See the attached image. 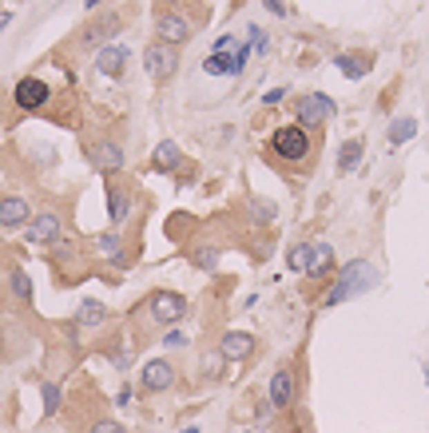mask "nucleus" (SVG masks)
I'll return each instance as SVG.
<instances>
[{"mask_svg":"<svg viewBox=\"0 0 429 433\" xmlns=\"http://www.w3.org/2000/svg\"><path fill=\"white\" fill-rule=\"evenodd\" d=\"M381 282V274L374 262H365V258H354V262H346L342 271L334 274V287L326 290V298H322V306L330 310V306H342L350 302V298H358V294H365V290H374Z\"/></svg>","mask_w":429,"mask_h":433,"instance_id":"obj_1","label":"nucleus"},{"mask_svg":"<svg viewBox=\"0 0 429 433\" xmlns=\"http://www.w3.org/2000/svg\"><path fill=\"white\" fill-rule=\"evenodd\" d=\"M247 60H251V48H247L242 40H235V36H219L215 48H211V56L203 60V72L207 76H242Z\"/></svg>","mask_w":429,"mask_h":433,"instance_id":"obj_2","label":"nucleus"},{"mask_svg":"<svg viewBox=\"0 0 429 433\" xmlns=\"http://www.w3.org/2000/svg\"><path fill=\"white\" fill-rule=\"evenodd\" d=\"M270 151H274V160H283V163H306L310 151H314V139H310V131L302 124H286V128H278L270 135Z\"/></svg>","mask_w":429,"mask_h":433,"instance_id":"obj_3","label":"nucleus"},{"mask_svg":"<svg viewBox=\"0 0 429 433\" xmlns=\"http://www.w3.org/2000/svg\"><path fill=\"white\" fill-rule=\"evenodd\" d=\"M147 314L159 322V326H179V322L191 314V298L187 294H179V290H155L151 298H147Z\"/></svg>","mask_w":429,"mask_h":433,"instance_id":"obj_4","label":"nucleus"},{"mask_svg":"<svg viewBox=\"0 0 429 433\" xmlns=\"http://www.w3.org/2000/svg\"><path fill=\"white\" fill-rule=\"evenodd\" d=\"M294 115H298L302 128L310 131V128L330 124L334 115H338V104H334L326 92H306V96H298V104H294Z\"/></svg>","mask_w":429,"mask_h":433,"instance_id":"obj_5","label":"nucleus"},{"mask_svg":"<svg viewBox=\"0 0 429 433\" xmlns=\"http://www.w3.org/2000/svg\"><path fill=\"white\" fill-rule=\"evenodd\" d=\"M143 68H147V76L155 84H167L179 72V52L171 48V44H159V40H151L147 44V52H143Z\"/></svg>","mask_w":429,"mask_h":433,"instance_id":"obj_6","label":"nucleus"},{"mask_svg":"<svg viewBox=\"0 0 429 433\" xmlns=\"http://www.w3.org/2000/svg\"><path fill=\"white\" fill-rule=\"evenodd\" d=\"M191 36H195V24H191L183 12L167 8V12H159V17H155V40H159V44L179 48V44H187Z\"/></svg>","mask_w":429,"mask_h":433,"instance_id":"obj_7","label":"nucleus"},{"mask_svg":"<svg viewBox=\"0 0 429 433\" xmlns=\"http://www.w3.org/2000/svg\"><path fill=\"white\" fill-rule=\"evenodd\" d=\"M175 378H179V369H175L167 358H147L140 366V385L147 394H167L175 385Z\"/></svg>","mask_w":429,"mask_h":433,"instance_id":"obj_8","label":"nucleus"},{"mask_svg":"<svg viewBox=\"0 0 429 433\" xmlns=\"http://www.w3.org/2000/svg\"><path fill=\"white\" fill-rule=\"evenodd\" d=\"M88 163H92L99 175H115V171H124L127 151H124V144H115V139H99V144L88 147Z\"/></svg>","mask_w":429,"mask_h":433,"instance_id":"obj_9","label":"nucleus"},{"mask_svg":"<svg viewBox=\"0 0 429 433\" xmlns=\"http://www.w3.org/2000/svg\"><path fill=\"white\" fill-rule=\"evenodd\" d=\"M294 394H298L294 369H290V366H278L274 374H270V385H267L270 410H290V405H294Z\"/></svg>","mask_w":429,"mask_h":433,"instance_id":"obj_10","label":"nucleus"},{"mask_svg":"<svg viewBox=\"0 0 429 433\" xmlns=\"http://www.w3.org/2000/svg\"><path fill=\"white\" fill-rule=\"evenodd\" d=\"M12 99H16L20 112H40L48 99H52V88H48L40 76H24V80L12 88Z\"/></svg>","mask_w":429,"mask_h":433,"instance_id":"obj_11","label":"nucleus"},{"mask_svg":"<svg viewBox=\"0 0 429 433\" xmlns=\"http://www.w3.org/2000/svg\"><path fill=\"white\" fill-rule=\"evenodd\" d=\"M127 64H131V52H127V44H104V48L95 52V72H99V76L124 80Z\"/></svg>","mask_w":429,"mask_h":433,"instance_id":"obj_12","label":"nucleus"},{"mask_svg":"<svg viewBox=\"0 0 429 433\" xmlns=\"http://www.w3.org/2000/svg\"><path fill=\"white\" fill-rule=\"evenodd\" d=\"M120 28H124V17H120V12H111V17H104V20H95V24H88V28H84V32H79V44H84V48H104V44H111V36L120 32Z\"/></svg>","mask_w":429,"mask_h":433,"instance_id":"obj_13","label":"nucleus"},{"mask_svg":"<svg viewBox=\"0 0 429 433\" xmlns=\"http://www.w3.org/2000/svg\"><path fill=\"white\" fill-rule=\"evenodd\" d=\"M24 239L36 242V247L60 242V215H56V211H40V215H32V223H28V231H24Z\"/></svg>","mask_w":429,"mask_h":433,"instance_id":"obj_14","label":"nucleus"},{"mask_svg":"<svg viewBox=\"0 0 429 433\" xmlns=\"http://www.w3.org/2000/svg\"><path fill=\"white\" fill-rule=\"evenodd\" d=\"M32 223V207L24 195H4L0 199V227L4 231H16V227H28Z\"/></svg>","mask_w":429,"mask_h":433,"instance_id":"obj_15","label":"nucleus"},{"mask_svg":"<svg viewBox=\"0 0 429 433\" xmlns=\"http://www.w3.org/2000/svg\"><path fill=\"white\" fill-rule=\"evenodd\" d=\"M334 68H338L346 80H365L370 68H374V56H370V52H334Z\"/></svg>","mask_w":429,"mask_h":433,"instance_id":"obj_16","label":"nucleus"},{"mask_svg":"<svg viewBox=\"0 0 429 433\" xmlns=\"http://www.w3.org/2000/svg\"><path fill=\"white\" fill-rule=\"evenodd\" d=\"M219 354L227 358V362H242V358H251V354H254V334H247V330H227V334L219 338Z\"/></svg>","mask_w":429,"mask_h":433,"instance_id":"obj_17","label":"nucleus"},{"mask_svg":"<svg viewBox=\"0 0 429 433\" xmlns=\"http://www.w3.org/2000/svg\"><path fill=\"white\" fill-rule=\"evenodd\" d=\"M108 219H111V227H124L131 219V191L120 187V183L108 187Z\"/></svg>","mask_w":429,"mask_h":433,"instance_id":"obj_18","label":"nucleus"},{"mask_svg":"<svg viewBox=\"0 0 429 433\" xmlns=\"http://www.w3.org/2000/svg\"><path fill=\"white\" fill-rule=\"evenodd\" d=\"M151 167H155L159 175L179 171V167H183V151H179V144H175V139H163V144H155V151H151Z\"/></svg>","mask_w":429,"mask_h":433,"instance_id":"obj_19","label":"nucleus"},{"mask_svg":"<svg viewBox=\"0 0 429 433\" xmlns=\"http://www.w3.org/2000/svg\"><path fill=\"white\" fill-rule=\"evenodd\" d=\"M310 278H334L338 274V258H334L330 242H314V255H310Z\"/></svg>","mask_w":429,"mask_h":433,"instance_id":"obj_20","label":"nucleus"},{"mask_svg":"<svg viewBox=\"0 0 429 433\" xmlns=\"http://www.w3.org/2000/svg\"><path fill=\"white\" fill-rule=\"evenodd\" d=\"M413 135H417V119L413 115H397V119H390V128H385V144L401 147V144H410Z\"/></svg>","mask_w":429,"mask_h":433,"instance_id":"obj_21","label":"nucleus"},{"mask_svg":"<svg viewBox=\"0 0 429 433\" xmlns=\"http://www.w3.org/2000/svg\"><path fill=\"white\" fill-rule=\"evenodd\" d=\"M362 160H365V144H362V139H346V144L338 147V171H342V175L358 171Z\"/></svg>","mask_w":429,"mask_h":433,"instance_id":"obj_22","label":"nucleus"},{"mask_svg":"<svg viewBox=\"0 0 429 433\" xmlns=\"http://www.w3.org/2000/svg\"><path fill=\"white\" fill-rule=\"evenodd\" d=\"M108 318V306L99 302V298H84L76 306V326L79 330H88V326H99V322Z\"/></svg>","mask_w":429,"mask_h":433,"instance_id":"obj_23","label":"nucleus"},{"mask_svg":"<svg viewBox=\"0 0 429 433\" xmlns=\"http://www.w3.org/2000/svg\"><path fill=\"white\" fill-rule=\"evenodd\" d=\"M95 255H104V258H111L115 267H124V239L115 235V231H104V235H95Z\"/></svg>","mask_w":429,"mask_h":433,"instance_id":"obj_24","label":"nucleus"},{"mask_svg":"<svg viewBox=\"0 0 429 433\" xmlns=\"http://www.w3.org/2000/svg\"><path fill=\"white\" fill-rule=\"evenodd\" d=\"M310 255H314V242H294L286 251V271L290 274H306L310 271Z\"/></svg>","mask_w":429,"mask_h":433,"instance_id":"obj_25","label":"nucleus"},{"mask_svg":"<svg viewBox=\"0 0 429 433\" xmlns=\"http://www.w3.org/2000/svg\"><path fill=\"white\" fill-rule=\"evenodd\" d=\"M191 262H195L199 271H215V267H219V247H215V242L195 247V251H191Z\"/></svg>","mask_w":429,"mask_h":433,"instance_id":"obj_26","label":"nucleus"},{"mask_svg":"<svg viewBox=\"0 0 429 433\" xmlns=\"http://www.w3.org/2000/svg\"><path fill=\"white\" fill-rule=\"evenodd\" d=\"M247 48H251V56H267V52H270V36L263 32L258 24L247 28Z\"/></svg>","mask_w":429,"mask_h":433,"instance_id":"obj_27","label":"nucleus"},{"mask_svg":"<svg viewBox=\"0 0 429 433\" xmlns=\"http://www.w3.org/2000/svg\"><path fill=\"white\" fill-rule=\"evenodd\" d=\"M247 211H251V223H274V203L270 199H251Z\"/></svg>","mask_w":429,"mask_h":433,"instance_id":"obj_28","label":"nucleus"},{"mask_svg":"<svg viewBox=\"0 0 429 433\" xmlns=\"http://www.w3.org/2000/svg\"><path fill=\"white\" fill-rule=\"evenodd\" d=\"M8 282H12V294L20 298V302H28V298H32V278H28L24 271H20V267H16L12 274H8Z\"/></svg>","mask_w":429,"mask_h":433,"instance_id":"obj_29","label":"nucleus"},{"mask_svg":"<svg viewBox=\"0 0 429 433\" xmlns=\"http://www.w3.org/2000/svg\"><path fill=\"white\" fill-rule=\"evenodd\" d=\"M40 394H44V414L52 417L56 410H60V385H56V382H44V389H40Z\"/></svg>","mask_w":429,"mask_h":433,"instance_id":"obj_30","label":"nucleus"},{"mask_svg":"<svg viewBox=\"0 0 429 433\" xmlns=\"http://www.w3.org/2000/svg\"><path fill=\"white\" fill-rule=\"evenodd\" d=\"M191 338L183 334V330H179V326H171V330H167V334H163V346H167V350H183V346H187Z\"/></svg>","mask_w":429,"mask_h":433,"instance_id":"obj_31","label":"nucleus"},{"mask_svg":"<svg viewBox=\"0 0 429 433\" xmlns=\"http://www.w3.org/2000/svg\"><path fill=\"white\" fill-rule=\"evenodd\" d=\"M88 433H127L120 421H111V417H99V421H92V430Z\"/></svg>","mask_w":429,"mask_h":433,"instance_id":"obj_32","label":"nucleus"},{"mask_svg":"<svg viewBox=\"0 0 429 433\" xmlns=\"http://www.w3.org/2000/svg\"><path fill=\"white\" fill-rule=\"evenodd\" d=\"M111 362H115L120 369H127L131 366V346H115V350H111Z\"/></svg>","mask_w":429,"mask_h":433,"instance_id":"obj_33","label":"nucleus"},{"mask_svg":"<svg viewBox=\"0 0 429 433\" xmlns=\"http://www.w3.org/2000/svg\"><path fill=\"white\" fill-rule=\"evenodd\" d=\"M263 8H267L270 17H278V20H286V0H263Z\"/></svg>","mask_w":429,"mask_h":433,"instance_id":"obj_34","label":"nucleus"},{"mask_svg":"<svg viewBox=\"0 0 429 433\" xmlns=\"http://www.w3.org/2000/svg\"><path fill=\"white\" fill-rule=\"evenodd\" d=\"M278 99H286V84H283V88H270L267 96H263V104H267V108H274Z\"/></svg>","mask_w":429,"mask_h":433,"instance_id":"obj_35","label":"nucleus"},{"mask_svg":"<svg viewBox=\"0 0 429 433\" xmlns=\"http://www.w3.org/2000/svg\"><path fill=\"white\" fill-rule=\"evenodd\" d=\"M127 401H131V385H124V389L115 394V405H127Z\"/></svg>","mask_w":429,"mask_h":433,"instance_id":"obj_36","label":"nucleus"},{"mask_svg":"<svg viewBox=\"0 0 429 433\" xmlns=\"http://www.w3.org/2000/svg\"><path fill=\"white\" fill-rule=\"evenodd\" d=\"M8 20H12V17H8V12H0V32H4V28H8Z\"/></svg>","mask_w":429,"mask_h":433,"instance_id":"obj_37","label":"nucleus"},{"mask_svg":"<svg viewBox=\"0 0 429 433\" xmlns=\"http://www.w3.org/2000/svg\"><path fill=\"white\" fill-rule=\"evenodd\" d=\"M179 433H203V430H199V425H183Z\"/></svg>","mask_w":429,"mask_h":433,"instance_id":"obj_38","label":"nucleus"},{"mask_svg":"<svg viewBox=\"0 0 429 433\" xmlns=\"http://www.w3.org/2000/svg\"><path fill=\"white\" fill-rule=\"evenodd\" d=\"M99 4H104V0H88V8H99Z\"/></svg>","mask_w":429,"mask_h":433,"instance_id":"obj_39","label":"nucleus"},{"mask_svg":"<svg viewBox=\"0 0 429 433\" xmlns=\"http://www.w3.org/2000/svg\"><path fill=\"white\" fill-rule=\"evenodd\" d=\"M159 4H179V0H159Z\"/></svg>","mask_w":429,"mask_h":433,"instance_id":"obj_40","label":"nucleus"},{"mask_svg":"<svg viewBox=\"0 0 429 433\" xmlns=\"http://www.w3.org/2000/svg\"><path fill=\"white\" fill-rule=\"evenodd\" d=\"M426 382H429V362H426Z\"/></svg>","mask_w":429,"mask_h":433,"instance_id":"obj_41","label":"nucleus"}]
</instances>
